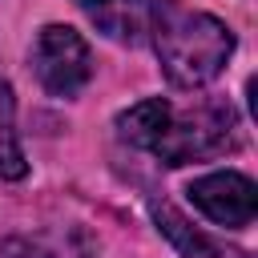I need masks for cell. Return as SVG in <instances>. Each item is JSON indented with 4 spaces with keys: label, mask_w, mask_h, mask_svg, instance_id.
I'll return each mask as SVG.
<instances>
[{
    "label": "cell",
    "mask_w": 258,
    "mask_h": 258,
    "mask_svg": "<svg viewBox=\"0 0 258 258\" xmlns=\"http://www.w3.org/2000/svg\"><path fill=\"white\" fill-rule=\"evenodd\" d=\"M0 258H97V242L81 226L56 234H16L0 242Z\"/></svg>",
    "instance_id": "cell-5"
},
{
    "label": "cell",
    "mask_w": 258,
    "mask_h": 258,
    "mask_svg": "<svg viewBox=\"0 0 258 258\" xmlns=\"http://www.w3.org/2000/svg\"><path fill=\"white\" fill-rule=\"evenodd\" d=\"M28 173V161H24V149H20V137H16V105H12V89L0 81V177L4 181H16Z\"/></svg>",
    "instance_id": "cell-8"
},
{
    "label": "cell",
    "mask_w": 258,
    "mask_h": 258,
    "mask_svg": "<svg viewBox=\"0 0 258 258\" xmlns=\"http://www.w3.org/2000/svg\"><path fill=\"white\" fill-rule=\"evenodd\" d=\"M189 202L198 214H206L214 226H226V230H242L254 222L258 214V189L246 173L238 169H218V173H206L198 181H189Z\"/></svg>",
    "instance_id": "cell-4"
},
{
    "label": "cell",
    "mask_w": 258,
    "mask_h": 258,
    "mask_svg": "<svg viewBox=\"0 0 258 258\" xmlns=\"http://www.w3.org/2000/svg\"><path fill=\"white\" fill-rule=\"evenodd\" d=\"M145 32L153 40V52H157L169 85H177V89L210 85L234 52V32L218 16L194 12L177 0H149Z\"/></svg>",
    "instance_id": "cell-2"
},
{
    "label": "cell",
    "mask_w": 258,
    "mask_h": 258,
    "mask_svg": "<svg viewBox=\"0 0 258 258\" xmlns=\"http://www.w3.org/2000/svg\"><path fill=\"white\" fill-rule=\"evenodd\" d=\"M77 8L113 40L133 44L145 32V4L141 0H77Z\"/></svg>",
    "instance_id": "cell-7"
},
{
    "label": "cell",
    "mask_w": 258,
    "mask_h": 258,
    "mask_svg": "<svg viewBox=\"0 0 258 258\" xmlns=\"http://www.w3.org/2000/svg\"><path fill=\"white\" fill-rule=\"evenodd\" d=\"M32 73L52 97H77L93 77L89 44L69 24H44L32 40Z\"/></svg>",
    "instance_id": "cell-3"
},
{
    "label": "cell",
    "mask_w": 258,
    "mask_h": 258,
    "mask_svg": "<svg viewBox=\"0 0 258 258\" xmlns=\"http://www.w3.org/2000/svg\"><path fill=\"white\" fill-rule=\"evenodd\" d=\"M121 141L153 153L161 165H189L226 157L242 145V121L230 101L198 97L189 105H169L161 97H145L117 117Z\"/></svg>",
    "instance_id": "cell-1"
},
{
    "label": "cell",
    "mask_w": 258,
    "mask_h": 258,
    "mask_svg": "<svg viewBox=\"0 0 258 258\" xmlns=\"http://www.w3.org/2000/svg\"><path fill=\"white\" fill-rule=\"evenodd\" d=\"M153 210V222H157V230L177 246V254L181 258H250L246 250H238V246H226V242H218V238H210V234H202V230H194L169 202H153L149 206Z\"/></svg>",
    "instance_id": "cell-6"
}]
</instances>
